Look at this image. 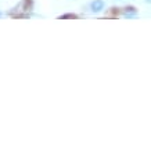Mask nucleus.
Masks as SVG:
<instances>
[{"label":"nucleus","mask_w":151,"mask_h":151,"mask_svg":"<svg viewBox=\"0 0 151 151\" xmlns=\"http://www.w3.org/2000/svg\"><path fill=\"white\" fill-rule=\"evenodd\" d=\"M103 9H104V1H103V0H94L92 3V10L94 13H99V11H101Z\"/></svg>","instance_id":"1"},{"label":"nucleus","mask_w":151,"mask_h":151,"mask_svg":"<svg viewBox=\"0 0 151 151\" xmlns=\"http://www.w3.org/2000/svg\"><path fill=\"white\" fill-rule=\"evenodd\" d=\"M134 14H136V10L133 9V7H128V9L125 10V15H126V17H132Z\"/></svg>","instance_id":"2"},{"label":"nucleus","mask_w":151,"mask_h":151,"mask_svg":"<svg viewBox=\"0 0 151 151\" xmlns=\"http://www.w3.org/2000/svg\"><path fill=\"white\" fill-rule=\"evenodd\" d=\"M61 18H76V15H73V14H65Z\"/></svg>","instance_id":"3"},{"label":"nucleus","mask_w":151,"mask_h":151,"mask_svg":"<svg viewBox=\"0 0 151 151\" xmlns=\"http://www.w3.org/2000/svg\"><path fill=\"white\" fill-rule=\"evenodd\" d=\"M146 1H147V3H151V0H146Z\"/></svg>","instance_id":"4"}]
</instances>
